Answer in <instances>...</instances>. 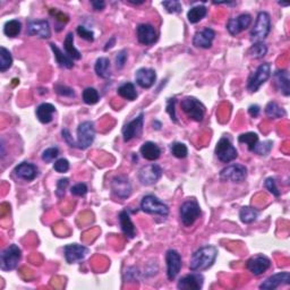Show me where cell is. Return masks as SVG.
Instances as JSON below:
<instances>
[{"label":"cell","instance_id":"cell-1","mask_svg":"<svg viewBox=\"0 0 290 290\" xmlns=\"http://www.w3.org/2000/svg\"><path fill=\"white\" fill-rule=\"evenodd\" d=\"M218 256V250L215 246L207 245L198 249L191 258L190 269L192 272L208 270L214 263Z\"/></svg>","mask_w":290,"mask_h":290},{"label":"cell","instance_id":"cell-2","mask_svg":"<svg viewBox=\"0 0 290 290\" xmlns=\"http://www.w3.org/2000/svg\"><path fill=\"white\" fill-rule=\"evenodd\" d=\"M271 31V17L267 12H260L253 29L251 30V40L253 43L263 42Z\"/></svg>","mask_w":290,"mask_h":290},{"label":"cell","instance_id":"cell-3","mask_svg":"<svg viewBox=\"0 0 290 290\" xmlns=\"http://www.w3.org/2000/svg\"><path fill=\"white\" fill-rule=\"evenodd\" d=\"M180 107L190 119L194 121H198V123L203 120L204 115H205V106L201 102L200 100L196 99V97H184V99L181 100Z\"/></svg>","mask_w":290,"mask_h":290},{"label":"cell","instance_id":"cell-4","mask_svg":"<svg viewBox=\"0 0 290 290\" xmlns=\"http://www.w3.org/2000/svg\"><path fill=\"white\" fill-rule=\"evenodd\" d=\"M22 258V251L15 244L9 245L0 254V269L2 271H13Z\"/></svg>","mask_w":290,"mask_h":290},{"label":"cell","instance_id":"cell-5","mask_svg":"<svg viewBox=\"0 0 290 290\" xmlns=\"http://www.w3.org/2000/svg\"><path fill=\"white\" fill-rule=\"evenodd\" d=\"M201 215V208L200 204L197 203L196 200L192 198V200L185 201L179 208V216L181 220V223L185 227H191L194 225L198 216Z\"/></svg>","mask_w":290,"mask_h":290},{"label":"cell","instance_id":"cell-6","mask_svg":"<svg viewBox=\"0 0 290 290\" xmlns=\"http://www.w3.org/2000/svg\"><path fill=\"white\" fill-rule=\"evenodd\" d=\"M96 138V128L92 121H83L77 127V141L76 148L79 150H86L93 144Z\"/></svg>","mask_w":290,"mask_h":290},{"label":"cell","instance_id":"cell-7","mask_svg":"<svg viewBox=\"0 0 290 290\" xmlns=\"http://www.w3.org/2000/svg\"><path fill=\"white\" fill-rule=\"evenodd\" d=\"M141 210L143 212L149 213V214H158L162 216H167L169 214V207L152 194L145 195L142 198Z\"/></svg>","mask_w":290,"mask_h":290},{"label":"cell","instance_id":"cell-8","mask_svg":"<svg viewBox=\"0 0 290 290\" xmlns=\"http://www.w3.org/2000/svg\"><path fill=\"white\" fill-rule=\"evenodd\" d=\"M214 152L216 158L223 163L232 162L238 156V151H237L228 137H221L219 139V142L216 143Z\"/></svg>","mask_w":290,"mask_h":290},{"label":"cell","instance_id":"cell-9","mask_svg":"<svg viewBox=\"0 0 290 290\" xmlns=\"http://www.w3.org/2000/svg\"><path fill=\"white\" fill-rule=\"evenodd\" d=\"M271 76V65L269 62H264L258 66L256 71L250 76L247 89L250 92H256L263 84L270 78Z\"/></svg>","mask_w":290,"mask_h":290},{"label":"cell","instance_id":"cell-10","mask_svg":"<svg viewBox=\"0 0 290 290\" xmlns=\"http://www.w3.org/2000/svg\"><path fill=\"white\" fill-rule=\"evenodd\" d=\"M247 177V168L243 165L227 166L220 171L219 178L222 181H232V183H243Z\"/></svg>","mask_w":290,"mask_h":290},{"label":"cell","instance_id":"cell-11","mask_svg":"<svg viewBox=\"0 0 290 290\" xmlns=\"http://www.w3.org/2000/svg\"><path fill=\"white\" fill-rule=\"evenodd\" d=\"M162 176L161 167L156 163H151V165L144 166L139 170L138 173V180L142 185L145 186H151L155 185Z\"/></svg>","mask_w":290,"mask_h":290},{"label":"cell","instance_id":"cell-12","mask_svg":"<svg viewBox=\"0 0 290 290\" xmlns=\"http://www.w3.org/2000/svg\"><path fill=\"white\" fill-rule=\"evenodd\" d=\"M166 262H167V277L170 281H173L177 278L178 273L180 272L181 267H183L180 254L174 250H169L166 254Z\"/></svg>","mask_w":290,"mask_h":290},{"label":"cell","instance_id":"cell-13","mask_svg":"<svg viewBox=\"0 0 290 290\" xmlns=\"http://www.w3.org/2000/svg\"><path fill=\"white\" fill-rule=\"evenodd\" d=\"M111 191L117 197L126 200L132 195L131 181L126 176H116L111 180Z\"/></svg>","mask_w":290,"mask_h":290},{"label":"cell","instance_id":"cell-14","mask_svg":"<svg viewBox=\"0 0 290 290\" xmlns=\"http://www.w3.org/2000/svg\"><path fill=\"white\" fill-rule=\"evenodd\" d=\"M27 34L31 37L40 38V39H49L51 37L50 24L45 19L30 20L27 23Z\"/></svg>","mask_w":290,"mask_h":290},{"label":"cell","instance_id":"cell-15","mask_svg":"<svg viewBox=\"0 0 290 290\" xmlns=\"http://www.w3.org/2000/svg\"><path fill=\"white\" fill-rule=\"evenodd\" d=\"M143 125H144V114L141 113L135 119L126 124L123 127V137L125 142L132 141L133 138L141 135Z\"/></svg>","mask_w":290,"mask_h":290},{"label":"cell","instance_id":"cell-16","mask_svg":"<svg viewBox=\"0 0 290 290\" xmlns=\"http://www.w3.org/2000/svg\"><path fill=\"white\" fill-rule=\"evenodd\" d=\"M251 23V16L250 14H242V15L230 19L227 23V30L232 36H238L243 31L249 29Z\"/></svg>","mask_w":290,"mask_h":290},{"label":"cell","instance_id":"cell-17","mask_svg":"<svg viewBox=\"0 0 290 290\" xmlns=\"http://www.w3.org/2000/svg\"><path fill=\"white\" fill-rule=\"evenodd\" d=\"M246 267L251 273L254 275H261L271 268V261L264 255H255L247 261Z\"/></svg>","mask_w":290,"mask_h":290},{"label":"cell","instance_id":"cell-18","mask_svg":"<svg viewBox=\"0 0 290 290\" xmlns=\"http://www.w3.org/2000/svg\"><path fill=\"white\" fill-rule=\"evenodd\" d=\"M64 254L67 263L73 264L84 260L89 254V249L83 245H78V244H71V245H66L64 247Z\"/></svg>","mask_w":290,"mask_h":290},{"label":"cell","instance_id":"cell-19","mask_svg":"<svg viewBox=\"0 0 290 290\" xmlns=\"http://www.w3.org/2000/svg\"><path fill=\"white\" fill-rule=\"evenodd\" d=\"M204 277L200 273H191L179 279L177 288L180 290H200L203 287Z\"/></svg>","mask_w":290,"mask_h":290},{"label":"cell","instance_id":"cell-20","mask_svg":"<svg viewBox=\"0 0 290 290\" xmlns=\"http://www.w3.org/2000/svg\"><path fill=\"white\" fill-rule=\"evenodd\" d=\"M136 34H137V39L139 43L144 45H151L155 43L158 40V32H156L155 27L151 25V24H141L137 26L136 30Z\"/></svg>","mask_w":290,"mask_h":290},{"label":"cell","instance_id":"cell-21","mask_svg":"<svg viewBox=\"0 0 290 290\" xmlns=\"http://www.w3.org/2000/svg\"><path fill=\"white\" fill-rule=\"evenodd\" d=\"M290 284V273L289 272H279L271 277H269L264 282L260 285V289L262 290H274L281 285Z\"/></svg>","mask_w":290,"mask_h":290},{"label":"cell","instance_id":"cell-22","mask_svg":"<svg viewBox=\"0 0 290 290\" xmlns=\"http://www.w3.org/2000/svg\"><path fill=\"white\" fill-rule=\"evenodd\" d=\"M215 38V32L210 27H205L204 30L195 33L193 38V44L196 48L210 49L212 47V42Z\"/></svg>","mask_w":290,"mask_h":290},{"label":"cell","instance_id":"cell-23","mask_svg":"<svg viewBox=\"0 0 290 290\" xmlns=\"http://www.w3.org/2000/svg\"><path fill=\"white\" fill-rule=\"evenodd\" d=\"M135 79L136 83L143 89H150L155 83V71L152 68H139L135 74Z\"/></svg>","mask_w":290,"mask_h":290},{"label":"cell","instance_id":"cell-24","mask_svg":"<svg viewBox=\"0 0 290 290\" xmlns=\"http://www.w3.org/2000/svg\"><path fill=\"white\" fill-rule=\"evenodd\" d=\"M15 174L20 179L26 181H32L38 177V168L33 163L22 162L15 168Z\"/></svg>","mask_w":290,"mask_h":290},{"label":"cell","instance_id":"cell-25","mask_svg":"<svg viewBox=\"0 0 290 290\" xmlns=\"http://www.w3.org/2000/svg\"><path fill=\"white\" fill-rule=\"evenodd\" d=\"M119 223L121 232H124V235L127 237L128 239H133L136 235V228L134 223L132 222L131 216H129L127 210H123L119 213Z\"/></svg>","mask_w":290,"mask_h":290},{"label":"cell","instance_id":"cell-26","mask_svg":"<svg viewBox=\"0 0 290 290\" xmlns=\"http://www.w3.org/2000/svg\"><path fill=\"white\" fill-rule=\"evenodd\" d=\"M274 81L277 85L279 92L284 94L285 97H289L290 94V79L288 71H277L274 73Z\"/></svg>","mask_w":290,"mask_h":290},{"label":"cell","instance_id":"cell-27","mask_svg":"<svg viewBox=\"0 0 290 290\" xmlns=\"http://www.w3.org/2000/svg\"><path fill=\"white\" fill-rule=\"evenodd\" d=\"M56 113V108L54 104L51 103H41L39 107L37 108L36 115L38 120L42 124H49L51 123L52 119H54V114Z\"/></svg>","mask_w":290,"mask_h":290},{"label":"cell","instance_id":"cell-28","mask_svg":"<svg viewBox=\"0 0 290 290\" xmlns=\"http://www.w3.org/2000/svg\"><path fill=\"white\" fill-rule=\"evenodd\" d=\"M141 155L143 158L148 161H155L160 158L161 155V149L159 148L155 143L153 142H145L141 146Z\"/></svg>","mask_w":290,"mask_h":290},{"label":"cell","instance_id":"cell-29","mask_svg":"<svg viewBox=\"0 0 290 290\" xmlns=\"http://www.w3.org/2000/svg\"><path fill=\"white\" fill-rule=\"evenodd\" d=\"M50 48L52 52H54L55 55V59H56V62L62 68H67V69H71L74 67V62H73V59L69 57L67 54H64L60 49H59L57 45L55 43H50Z\"/></svg>","mask_w":290,"mask_h":290},{"label":"cell","instance_id":"cell-30","mask_svg":"<svg viewBox=\"0 0 290 290\" xmlns=\"http://www.w3.org/2000/svg\"><path fill=\"white\" fill-rule=\"evenodd\" d=\"M94 71H96L97 75L99 77L103 79H108L111 76L110 74V61L109 59L106 57H100L96 61V66H94Z\"/></svg>","mask_w":290,"mask_h":290},{"label":"cell","instance_id":"cell-31","mask_svg":"<svg viewBox=\"0 0 290 290\" xmlns=\"http://www.w3.org/2000/svg\"><path fill=\"white\" fill-rule=\"evenodd\" d=\"M208 14V9L207 7L204 6H194L188 10L187 13V19L188 22L192 24H196L204 19Z\"/></svg>","mask_w":290,"mask_h":290},{"label":"cell","instance_id":"cell-32","mask_svg":"<svg viewBox=\"0 0 290 290\" xmlns=\"http://www.w3.org/2000/svg\"><path fill=\"white\" fill-rule=\"evenodd\" d=\"M64 49H65L66 54H67L72 59L79 60V59L82 58L81 52H79L74 45V34H73L72 32L68 33L67 37H66L65 42H64Z\"/></svg>","mask_w":290,"mask_h":290},{"label":"cell","instance_id":"cell-33","mask_svg":"<svg viewBox=\"0 0 290 290\" xmlns=\"http://www.w3.org/2000/svg\"><path fill=\"white\" fill-rule=\"evenodd\" d=\"M118 94L121 97H124L126 100H129V101H134L136 97H137V92H136V89H135V85L133 83H124L123 85H120L118 87L117 90Z\"/></svg>","mask_w":290,"mask_h":290},{"label":"cell","instance_id":"cell-34","mask_svg":"<svg viewBox=\"0 0 290 290\" xmlns=\"http://www.w3.org/2000/svg\"><path fill=\"white\" fill-rule=\"evenodd\" d=\"M265 115L271 119H279L286 116V111L284 108H281L277 102H269L265 107Z\"/></svg>","mask_w":290,"mask_h":290},{"label":"cell","instance_id":"cell-35","mask_svg":"<svg viewBox=\"0 0 290 290\" xmlns=\"http://www.w3.org/2000/svg\"><path fill=\"white\" fill-rule=\"evenodd\" d=\"M20 31H22V24L17 19L8 20V22H6L5 26H3V33L8 38L19 37Z\"/></svg>","mask_w":290,"mask_h":290},{"label":"cell","instance_id":"cell-36","mask_svg":"<svg viewBox=\"0 0 290 290\" xmlns=\"http://www.w3.org/2000/svg\"><path fill=\"white\" fill-rule=\"evenodd\" d=\"M239 218L244 223H251L258 218V211L251 207H244L239 211Z\"/></svg>","mask_w":290,"mask_h":290},{"label":"cell","instance_id":"cell-37","mask_svg":"<svg viewBox=\"0 0 290 290\" xmlns=\"http://www.w3.org/2000/svg\"><path fill=\"white\" fill-rule=\"evenodd\" d=\"M13 65V57L9 50L5 47L0 48V72L3 73L9 69Z\"/></svg>","mask_w":290,"mask_h":290},{"label":"cell","instance_id":"cell-38","mask_svg":"<svg viewBox=\"0 0 290 290\" xmlns=\"http://www.w3.org/2000/svg\"><path fill=\"white\" fill-rule=\"evenodd\" d=\"M238 142L245 143L250 151L253 152L255 146H256V144L258 143V135L256 133H251V132L245 133V134H242L239 136Z\"/></svg>","mask_w":290,"mask_h":290},{"label":"cell","instance_id":"cell-39","mask_svg":"<svg viewBox=\"0 0 290 290\" xmlns=\"http://www.w3.org/2000/svg\"><path fill=\"white\" fill-rule=\"evenodd\" d=\"M82 97H83L84 102H85L86 104H90V106L97 103L100 100L99 92H97L94 87H87V89L84 90Z\"/></svg>","mask_w":290,"mask_h":290},{"label":"cell","instance_id":"cell-40","mask_svg":"<svg viewBox=\"0 0 290 290\" xmlns=\"http://www.w3.org/2000/svg\"><path fill=\"white\" fill-rule=\"evenodd\" d=\"M268 52V47L265 45L263 42H257V43H253L251 49L249 50V55L250 57L255 58V59H260L263 58Z\"/></svg>","mask_w":290,"mask_h":290},{"label":"cell","instance_id":"cell-41","mask_svg":"<svg viewBox=\"0 0 290 290\" xmlns=\"http://www.w3.org/2000/svg\"><path fill=\"white\" fill-rule=\"evenodd\" d=\"M170 152L174 156H176L178 159H184L186 158L188 155V149L187 146L184 144V143L176 142L170 146Z\"/></svg>","mask_w":290,"mask_h":290},{"label":"cell","instance_id":"cell-42","mask_svg":"<svg viewBox=\"0 0 290 290\" xmlns=\"http://www.w3.org/2000/svg\"><path fill=\"white\" fill-rule=\"evenodd\" d=\"M162 6L165 7L166 10L170 14H179L181 13V3L176 0H168V1H162Z\"/></svg>","mask_w":290,"mask_h":290},{"label":"cell","instance_id":"cell-43","mask_svg":"<svg viewBox=\"0 0 290 290\" xmlns=\"http://www.w3.org/2000/svg\"><path fill=\"white\" fill-rule=\"evenodd\" d=\"M272 142L271 141H264L262 143H257L256 146L254 149V153H256L258 155H267L270 153L272 149Z\"/></svg>","mask_w":290,"mask_h":290},{"label":"cell","instance_id":"cell-44","mask_svg":"<svg viewBox=\"0 0 290 290\" xmlns=\"http://www.w3.org/2000/svg\"><path fill=\"white\" fill-rule=\"evenodd\" d=\"M55 91L61 97H75L74 90L71 89V87L67 85H62V84H56Z\"/></svg>","mask_w":290,"mask_h":290},{"label":"cell","instance_id":"cell-45","mask_svg":"<svg viewBox=\"0 0 290 290\" xmlns=\"http://www.w3.org/2000/svg\"><path fill=\"white\" fill-rule=\"evenodd\" d=\"M59 155V149L58 148H49L47 150H44L43 153H42V160H43L44 162H51L54 161V160L57 158Z\"/></svg>","mask_w":290,"mask_h":290},{"label":"cell","instance_id":"cell-46","mask_svg":"<svg viewBox=\"0 0 290 290\" xmlns=\"http://www.w3.org/2000/svg\"><path fill=\"white\" fill-rule=\"evenodd\" d=\"M264 186L272 195H274L275 197L280 196V191H279V188L277 187V184H275L274 178H271V177L268 178V179L265 180Z\"/></svg>","mask_w":290,"mask_h":290},{"label":"cell","instance_id":"cell-47","mask_svg":"<svg viewBox=\"0 0 290 290\" xmlns=\"http://www.w3.org/2000/svg\"><path fill=\"white\" fill-rule=\"evenodd\" d=\"M76 31H77V34L82 38V39L89 41V42H93L94 41L93 31L86 29V27L83 26V25L77 26V30H76Z\"/></svg>","mask_w":290,"mask_h":290},{"label":"cell","instance_id":"cell-48","mask_svg":"<svg viewBox=\"0 0 290 290\" xmlns=\"http://www.w3.org/2000/svg\"><path fill=\"white\" fill-rule=\"evenodd\" d=\"M54 169L56 171H57V173H59V174L67 173V171L69 170V162H68V160H66L64 158L57 160V161H56L54 163Z\"/></svg>","mask_w":290,"mask_h":290},{"label":"cell","instance_id":"cell-49","mask_svg":"<svg viewBox=\"0 0 290 290\" xmlns=\"http://www.w3.org/2000/svg\"><path fill=\"white\" fill-rule=\"evenodd\" d=\"M71 193L73 195H75V196H85L87 193L86 184L79 183L74 185V186L71 188Z\"/></svg>","mask_w":290,"mask_h":290},{"label":"cell","instance_id":"cell-50","mask_svg":"<svg viewBox=\"0 0 290 290\" xmlns=\"http://www.w3.org/2000/svg\"><path fill=\"white\" fill-rule=\"evenodd\" d=\"M68 183H69L68 178H61V179L58 180L56 194H57V196L59 198H61L65 195V192H66V188H67V186H68Z\"/></svg>","mask_w":290,"mask_h":290},{"label":"cell","instance_id":"cell-51","mask_svg":"<svg viewBox=\"0 0 290 290\" xmlns=\"http://www.w3.org/2000/svg\"><path fill=\"white\" fill-rule=\"evenodd\" d=\"M127 55H128L127 50H125V49L117 54L116 58H115V61H116V67L118 69H121L125 66L126 60H127V57H128Z\"/></svg>","mask_w":290,"mask_h":290},{"label":"cell","instance_id":"cell-52","mask_svg":"<svg viewBox=\"0 0 290 290\" xmlns=\"http://www.w3.org/2000/svg\"><path fill=\"white\" fill-rule=\"evenodd\" d=\"M50 15L54 16L56 19V20H57V22H59V23H61V24L68 23V20H69V17L66 15L65 13H62L58 9H54V8L50 9Z\"/></svg>","mask_w":290,"mask_h":290},{"label":"cell","instance_id":"cell-53","mask_svg":"<svg viewBox=\"0 0 290 290\" xmlns=\"http://www.w3.org/2000/svg\"><path fill=\"white\" fill-rule=\"evenodd\" d=\"M174 104H176V99L173 97V99H168L167 102V113L169 114V116L171 118V120L174 123H177V116H176V111H174Z\"/></svg>","mask_w":290,"mask_h":290},{"label":"cell","instance_id":"cell-54","mask_svg":"<svg viewBox=\"0 0 290 290\" xmlns=\"http://www.w3.org/2000/svg\"><path fill=\"white\" fill-rule=\"evenodd\" d=\"M61 135H62V138L65 139L66 143H67L71 148H76V142L73 139V137L71 136V133L68 132V129H62Z\"/></svg>","mask_w":290,"mask_h":290},{"label":"cell","instance_id":"cell-55","mask_svg":"<svg viewBox=\"0 0 290 290\" xmlns=\"http://www.w3.org/2000/svg\"><path fill=\"white\" fill-rule=\"evenodd\" d=\"M261 113V108L257 106V104H251V106L249 108V114L251 115L253 118H256L258 115Z\"/></svg>","mask_w":290,"mask_h":290},{"label":"cell","instance_id":"cell-56","mask_svg":"<svg viewBox=\"0 0 290 290\" xmlns=\"http://www.w3.org/2000/svg\"><path fill=\"white\" fill-rule=\"evenodd\" d=\"M91 3H92L93 8L97 10V12L99 10H103L104 7H106V2L102 1V0H94V1H91Z\"/></svg>","mask_w":290,"mask_h":290},{"label":"cell","instance_id":"cell-57","mask_svg":"<svg viewBox=\"0 0 290 290\" xmlns=\"http://www.w3.org/2000/svg\"><path fill=\"white\" fill-rule=\"evenodd\" d=\"M115 42H116V38H111V40L107 42L106 47H104V50H106V51H107V50H108V49L113 48V47H114V45H113V44H115Z\"/></svg>","mask_w":290,"mask_h":290},{"label":"cell","instance_id":"cell-58","mask_svg":"<svg viewBox=\"0 0 290 290\" xmlns=\"http://www.w3.org/2000/svg\"><path fill=\"white\" fill-rule=\"evenodd\" d=\"M153 125H156L155 129H160V128H161V124H160L159 121H156V120H155V121H153Z\"/></svg>","mask_w":290,"mask_h":290}]
</instances>
